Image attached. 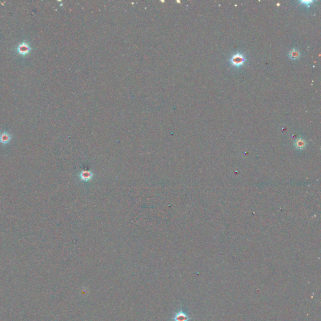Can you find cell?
<instances>
[{
	"instance_id": "cell-5",
	"label": "cell",
	"mask_w": 321,
	"mask_h": 321,
	"mask_svg": "<svg viewBox=\"0 0 321 321\" xmlns=\"http://www.w3.org/2000/svg\"><path fill=\"white\" fill-rule=\"evenodd\" d=\"M289 57L290 59H292V60H297V59L300 57V52L299 50L296 49L292 50L289 53Z\"/></svg>"
},
{
	"instance_id": "cell-1",
	"label": "cell",
	"mask_w": 321,
	"mask_h": 321,
	"mask_svg": "<svg viewBox=\"0 0 321 321\" xmlns=\"http://www.w3.org/2000/svg\"><path fill=\"white\" fill-rule=\"evenodd\" d=\"M230 62L233 66L238 68V67L242 66L246 62V58L242 54L237 53L231 57Z\"/></svg>"
},
{
	"instance_id": "cell-6",
	"label": "cell",
	"mask_w": 321,
	"mask_h": 321,
	"mask_svg": "<svg viewBox=\"0 0 321 321\" xmlns=\"http://www.w3.org/2000/svg\"><path fill=\"white\" fill-rule=\"evenodd\" d=\"M314 2L312 1H303V2H301V3H303V5H309L310 4H312V3H313Z\"/></svg>"
},
{
	"instance_id": "cell-3",
	"label": "cell",
	"mask_w": 321,
	"mask_h": 321,
	"mask_svg": "<svg viewBox=\"0 0 321 321\" xmlns=\"http://www.w3.org/2000/svg\"><path fill=\"white\" fill-rule=\"evenodd\" d=\"M173 321H190L191 317L183 310H180L176 312L172 317Z\"/></svg>"
},
{
	"instance_id": "cell-2",
	"label": "cell",
	"mask_w": 321,
	"mask_h": 321,
	"mask_svg": "<svg viewBox=\"0 0 321 321\" xmlns=\"http://www.w3.org/2000/svg\"><path fill=\"white\" fill-rule=\"evenodd\" d=\"M16 50H17L16 51H17V52L20 55L22 56H25V55H27L28 54H29V53L30 52L31 50V48L28 45V44L27 43V42L23 41L18 46L17 49Z\"/></svg>"
},
{
	"instance_id": "cell-4",
	"label": "cell",
	"mask_w": 321,
	"mask_h": 321,
	"mask_svg": "<svg viewBox=\"0 0 321 321\" xmlns=\"http://www.w3.org/2000/svg\"><path fill=\"white\" fill-rule=\"evenodd\" d=\"M11 140V134L7 132H3L0 134V143L3 145L9 144Z\"/></svg>"
}]
</instances>
